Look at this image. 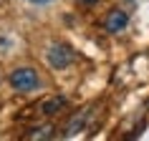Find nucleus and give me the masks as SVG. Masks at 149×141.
Returning <instances> with one entry per match:
<instances>
[{"instance_id":"f257e3e1","label":"nucleus","mask_w":149,"mask_h":141,"mask_svg":"<svg viewBox=\"0 0 149 141\" xmlns=\"http://www.w3.org/2000/svg\"><path fill=\"white\" fill-rule=\"evenodd\" d=\"M8 81H10V86H13V91H18V93H33V91H38V88L43 86L38 70L31 68V66L13 68L10 76H8Z\"/></svg>"},{"instance_id":"f03ea898","label":"nucleus","mask_w":149,"mask_h":141,"mask_svg":"<svg viewBox=\"0 0 149 141\" xmlns=\"http://www.w3.org/2000/svg\"><path fill=\"white\" fill-rule=\"evenodd\" d=\"M73 50H71L66 43H51L48 46V50H46V61H48V66L53 70H63V68H68L71 63H73Z\"/></svg>"},{"instance_id":"423d86ee","label":"nucleus","mask_w":149,"mask_h":141,"mask_svg":"<svg viewBox=\"0 0 149 141\" xmlns=\"http://www.w3.org/2000/svg\"><path fill=\"white\" fill-rule=\"evenodd\" d=\"M51 136H53V129L51 126H43V129H36L28 139H51Z\"/></svg>"},{"instance_id":"0eeeda50","label":"nucleus","mask_w":149,"mask_h":141,"mask_svg":"<svg viewBox=\"0 0 149 141\" xmlns=\"http://www.w3.org/2000/svg\"><path fill=\"white\" fill-rule=\"evenodd\" d=\"M25 3H28V5H51V3H56V0H25Z\"/></svg>"},{"instance_id":"39448f33","label":"nucleus","mask_w":149,"mask_h":141,"mask_svg":"<svg viewBox=\"0 0 149 141\" xmlns=\"http://www.w3.org/2000/svg\"><path fill=\"white\" fill-rule=\"evenodd\" d=\"M63 106H66V98H63V96H53V98H48V101L40 106V111H43L46 116H53V113H58Z\"/></svg>"},{"instance_id":"7ed1b4c3","label":"nucleus","mask_w":149,"mask_h":141,"mask_svg":"<svg viewBox=\"0 0 149 141\" xmlns=\"http://www.w3.org/2000/svg\"><path fill=\"white\" fill-rule=\"evenodd\" d=\"M104 25H106V30L109 33H121V30H126V25H129V15H126V10H111L109 15H106V20H104Z\"/></svg>"},{"instance_id":"6e6552de","label":"nucleus","mask_w":149,"mask_h":141,"mask_svg":"<svg viewBox=\"0 0 149 141\" xmlns=\"http://www.w3.org/2000/svg\"><path fill=\"white\" fill-rule=\"evenodd\" d=\"M84 3H94V0H84Z\"/></svg>"},{"instance_id":"1a4fd4ad","label":"nucleus","mask_w":149,"mask_h":141,"mask_svg":"<svg viewBox=\"0 0 149 141\" xmlns=\"http://www.w3.org/2000/svg\"><path fill=\"white\" fill-rule=\"evenodd\" d=\"M132 3H134V0H132Z\"/></svg>"},{"instance_id":"20e7f679","label":"nucleus","mask_w":149,"mask_h":141,"mask_svg":"<svg viewBox=\"0 0 149 141\" xmlns=\"http://www.w3.org/2000/svg\"><path fill=\"white\" fill-rule=\"evenodd\" d=\"M88 118H91V109L81 111V113H76V116L68 121V126H66V136H76V133H81L84 129H86Z\"/></svg>"}]
</instances>
